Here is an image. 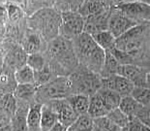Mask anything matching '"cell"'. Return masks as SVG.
Returning <instances> with one entry per match:
<instances>
[{
	"instance_id": "1",
	"label": "cell",
	"mask_w": 150,
	"mask_h": 131,
	"mask_svg": "<svg viewBox=\"0 0 150 131\" xmlns=\"http://www.w3.org/2000/svg\"><path fill=\"white\" fill-rule=\"evenodd\" d=\"M75 51L79 60L88 70L94 73L102 71L106 51L95 42L91 34L82 32L75 38Z\"/></svg>"
},
{
	"instance_id": "2",
	"label": "cell",
	"mask_w": 150,
	"mask_h": 131,
	"mask_svg": "<svg viewBox=\"0 0 150 131\" xmlns=\"http://www.w3.org/2000/svg\"><path fill=\"white\" fill-rule=\"evenodd\" d=\"M30 26L47 41L59 36L62 24V15L55 8H42L30 17Z\"/></svg>"
},
{
	"instance_id": "3",
	"label": "cell",
	"mask_w": 150,
	"mask_h": 131,
	"mask_svg": "<svg viewBox=\"0 0 150 131\" xmlns=\"http://www.w3.org/2000/svg\"><path fill=\"white\" fill-rule=\"evenodd\" d=\"M47 53L54 61L67 69L76 68L79 61L72 42L63 36H58L50 41Z\"/></svg>"
},
{
	"instance_id": "4",
	"label": "cell",
	"mask_w": 150,
	"mask_h": 131,
	"mask_svg": "<svg viewBox=\"0 0 150 131\" xmlns=\"http://www.w3.org/2000/svg\"><path fill=\"white\" fill-rule=\"evenodd\" d=\"M73 93H74V90H73L71 78L65 76L52 79L49 83L39 88L40 96L50 101L67 98Z\"/></svg>"
},
{
	"instance_id": "5",
	"label": "cell",
	"mask_w": 150,
	"mask_h": 131,
	"mask_svg": "<svg viewBox=\"0 0 150 131\" xmlns=\"http://www.w3.org/2000/svg\"><path fill=\"white\" fill-rule=\"evenodd\" d=\"M73 85L74 93H82L92 95L102 88V78L99 79L94 72L89 70L88 72L75 73L70 76Z\"/></svg>"
},
{
	"instance_id": "6",
	"label": "cell",
	"mask_w": 150,
	"mask_h": 131,
	"mask_svg": "<svg viewBox=\"0 0 150 131\" xmlns=\"http://www.w3.org/2000/svg\"><path fill=\"white\" fill-rule=\"evenodd\" d=\"M62 24L60 28L61 36L67 39H75L84 31L85 18L79 12L61 13Z\"/></svg>"
},
{
	"instance_id": "7",
	"label": "cell",
	"mask_w": 150,
	"mask_h": 131,
	"mask_svg": "<svg viewBox=\"0 0 150 131\" xmlns=\"http://www.w3.org/2000/svg\"><path fill=\"white\" fill-rule=\"evenodd\" d=\"M143 31H144V26L137 24L136 26H134L127 32L116 38L115 48L125 51L131 55L138 52L142 46Z\"/></svg>"
},
{
	"instance_id": "8",
	"label": "cell",
	"mask_w": 150,
	"mask_h": 131,
	"mask_svg": "<svg viewBox=\"0 0 150 131\" xmlns=\"http://www.w3.org/2000/svg\"><path fill=\"white\" fill-rule=\"evenodd\" d=\"M137 24L138 22L135 20L125 15L118 8L111 11L108 16V30L116 38L127 32Z\"/></svg>"
},
{
	"instance_id": "9",
	"label": "cell",
	"mask_w": 150,
	"mask_h": 131,
	"mask_svg": "<svg viewBox=\"0 0 150 131\" xmlns=\"http://www.w3.org/2000/svg\"><path fill=\"white\" fill-rule=\"evenodd\" d=\"M102 87L113 89L121 96H126V95H131L136 85L132 81L125 78L124 76L114 74L102 77Z\"/></svg>"
},
{
	"instance_id": "10",
	"label": "cell",
	"mask_w": 150,
	"mask_h": 131,
	"mask_svg": "<svg viewBox=\"0 0 150 131\" xmlns=\"http://www.w3.org/2000/svg\"><path fill=\"white\" fill-rule=\"evenodd\" d=\"M50 102H52L50 107L56 112L58 120L64 124L67 128H69V126L74 123L79 115L73 109L67 98L55 99V100H50Z\"/></svg>"
},
{
	"instance_id": "11",
	"label": "cell",
	"mask_w": 150,
	"mask_h": 131,
	"mask_svg": "<svg viewBox=\"0 0 150 131\" xmlns=\"http://www.w3.org/2000/svg\"><path fill=\"white\" fill-rule=\"evenodd\" d=\"M116 8H118L124 14L135 21L138 19L139 20L150 21V5L140 1V0L133 3L117 5Z\"/></svg>"
},
{
	"instance_id": "12",
	"label": "cell",
	"mask_w": 150,
	"mask_h": 131,
	"mask_svg": "<svg viewBox=\"0 0 150 131\" xmlns=\"http://www.w3.org/2000/svg\"><path fill=\"white\" fill-rule=\"evenodd\" d=\"M117 74L129 79L137 87L147 85V73H145L142 68L133 64V63L120 65Z\"/></svg>"
},
{
	"instance_id": "13",
	"label": "cell",
	"mask_w": 150,
	"mask_h": 131,
	"mask_svg": "<svg viewBox=\"0 0 150 131\" xmlns=\"http://www.w3.org/2000/svg\"><path fill=\"white\" fill-rule=\"evenodd\" d=\"M108 16H110V14L105 12L102 13V14L86 17L83 32L92 35L96 32H99V31L108 29Z\"/></svg>"
},
{
	"instance_id": "14",
	"label": "cell",
	"mask_w": 150,
	"mask_h": 131,
	"mask_svg": "<svg viewBox=\"0 0 150 131\" xmlns=\"http://www.w3.org/2000/svg\"><path fill=\"white\" fill-rule=\"evenodd\" d=\"M110 112V109L108 107L106 102L101 96L99 92H95L94 94L90 95V104H89L88 114L93 117H99L108 116Z\"/></svg>"
},
{
	"instance_id": "15",
	"label": "cell",
	"mask_w": 150,
	"mask_h": 131,
	"mask_svg": "<svg viewBox=\"0 0 150 131\" xmlns=\"http://www.w3.org/2000/svg\"><path fill=\"white\" fill-rule=\"evenodd\" d=\"M18 110L17 96L15 93L9 92V93L2 94L1 97V114H2V123L4 122L5 119H13L16 112Z\"/></svg>"
},
{
	"instance_id": "16",
	"label": "cell",
	"mask_w": 150,
	"mask_h": 131,
	"mask_svg": "<svg viewBox=\"0 0 150 131\" xmlns=\"http://www.w3.org/2000/svg\"><path fill=\"white\" fill-rule=\"evenodd\" d=\"M68 99L70 105L73 107L79 115L88 113L89 104H90V96L82 93H73L70 95Z\"/></svg>"
},
{
	"instance_id": "17",
	"label": "cell",
	"mask_w": 150,
	"mask_h": 131,
	"mask_svg": "<svg viewBox=\"0 0 150 131\" xmlns=\"http://www.w3.org/2000/svg\"><path fill=\"white\" fill-rule=\"evenodd\" d=\"M118 107L131 119V117L138 116V114L142 109L143 106L139 103L132 95H126V96H122Z\"/></svg>"
},
{
	"instance_id": "18",
	"label": "cell",
	"mask_w": 150,
	"mask_h": 131,
	"mask_svg": "<svg viewBox=\"0 0 150 131\" xmlns=\"http://www.w3.org/2000/svg\"><path fill=\"white\" fill-rule=\"evenodd\" d=\"M92 37L95 40V42L106 52H110L111 50L115 48L116 37L108 29L92 34Z\"/></svg>"
},
{
	"instance_id": "19",
	"label": "cell",
	"mask_w": 150,
	"mask_h": 131,
	"mask_svg": "<svg viewBox=\"0 0 150 131\" xmlns=\"http://www.w3.org/2000/svg\"><path fill=\"white\" fill-rule=\"evenodd\" d=\"M106 5L103 0H84L83 4L79 8V13L84 18L92 15H98L105 13Z\"/></svg>"
},
{
	"instance_id": "20",
	"label": "cell",
	"mask_w": 150,
	"mask_h": 131,
	"mask_svg": "<svg viewBox=\"0 0 150 131\" xmlns=\"http://www.w3.org/2000/svg\"><path fill=\"white\" fill-rule=\"evenodd\" d=\"M42 107L41 104L31 105L27 114V129L38 131L41 130V119H42Z\"/></svg>"
},
{
	"instance_id": "21",
	"label": "cell",
	"mask_w": 150,
	"mask_h": 131,
	"mask_svg": "<svg viewBox=\"0 0 150 131\" xmlns=\"http://www.w3.org/2000/svg\"><path fill=\"white\" fill-rule=\"evenodd\" d=\"M28 55L22 47L15 48L8 55V64L9 67L18 70L23 65L26 64Z\"/></svg>"
},
{
	"instance_id": "22",
	"label": "cell",
	"mask_w": 150,
	"mask_h": 131,
	"mask_svg": "<svg viewBox=\"0 0 150 131\" xmlns=\"http://www.w3.org/2000/svg\"><path fill=\"white\" fill-rule=\"evenodd\" d=\"M58 121V116L56 112L50 106L43 105L42 119H41V130H52L53 125Z\"/></svg>"
},
{
	"instance_id": "23",
	"label": "cell",
	"mask_w": 150,
	"mask_h": 131,
	"mask_svg": "<svg viewBox=\"0 0 150 131\" xmlns=\"http://www.w3.org/2000/svg\"><path fill=\"white\" fill-rule=\"evenodd\" d=\"M98 92L101 94V96L103 97V99L105 100V102H106V104L108 105V107L110 109V111L119 106L120 100H121V98H122V96L115 90L102 87L98 90Z\"/></svg>"
},
{
	"instance_id": "24",
	"label": "cell",
	"mask_w": 150,
	"mask_h": 131,
	"mask_svg": "<svg viewBox=\"0 0 150 131\" xmlns=\"http://www.w3.org/2000/svg\"><path fill=\"white\" fill-rule=\"evenodd\" d=\"M68 130L79 131V130H94V120L88 113L81 114L78 117L74 123L69 126Z\"/></svg>"
},
{
	"instance_id": "25",
	"label": "cell",
	"mask_w": 150,
	"mask_h": 131,
	"mask_svg": "<svg viewBox=\"0 0 150 131\" xmlns=\"http://www.w3.org/2000/svg\"><path fill=\"white\" fill-rule=\"evenodd\" d=\"M84 0H53V8L60 13L79 12Z\"/></svg>"
},
{
	"instance_id": "26",
	"label": "cell",
	"mask_w": 150,
	"mask_h": 131,
	"mask_svg": "<svg viewBox=\"0 0 150 131\" xmlns=\"http://www.w3.org/2000/svg\"><path fill=\"white\" fill-rule=\"evenodd\" d=\"M18 84H35V71L28 64H25L15 72Z\"/></svg>"
},
{
	"instance_id": "27",
	"label": "cell",
	"mask_w": 150,
	"mask_h": 131,
	"mask_svg": "<svg viewBox=\"0 0 150 131\" xmlns=\"http://www.w3.org/2000/svg\"><path fill=\"white\" fill-rule=\"evenodd\" d=\"M120 63L117 61L112 53L110 52H106V57H105V62L102 68V73H103V77H107L110 75L117 74L118 69L120 67Z\"/></svg>"
},
{
	"instance_id": "28",
	"label": "cell",
	"mask_w": 150,
	"mask_h": 131,
	"mask_svg": "<svg viewBox=\"0 0 150 131\" xmlns=\"http://www.w3.org/2000/svg\"><path fill=\"white\" fill-rule=\"evenodd\" d=\"M41 44H42L41 43V35L38 33H32L25 38L22 48L27 55H32V53H39Z\"/></svg>"
},
{
	"instance_id": "29",
	"label": "cell",
	"mask_w": 150,
	"mask_h": 131,
	"mask_svg": "<svg viewBox=\"0 0 150 131\" xmlns=\"http://www.w3.org/2000/svg\"><path fill=\"white\" fill-rule=\"evenodd\" d=\"M37 90V85L35 84H18L15 89V95L23 101L29 100L33 97Z\"/></svg>"
},
{
	"instance_id": "30",
	"label": "cell",
	"mask_w": 150,
	"mask_h": 131,
	"mask_svg": "<svg viewBox=\"0 0 150 131\" xmlns=\"http://www.w3.org/2000/svg\"><path fill=\"white\" fill-rule=\"evenodd\" d=\"M108 117H110L116 125H118L121 129H124V130H126L127 126H128V124L130 122V117L127 116L124 112L121 111L119 107L111 110L110 113L108 114Z\"/></svg>"
},
{
	"instance_id": "31",
	"label": "cell",
	"mask_w": 150,
	"mask_h": 131,
	"mask_svg": "<svg viewBox=\"0 0 150 131\" xmlns=\"http://www.w3.org/2000/svg\"><path fill=\"white\" fill-rule=\"evenodd\" d=\"M131 95L142 106L150 105V87H147V85L137 87L136 85Z\"/></svg>"
},
{
	"instance_id": "32",
	"label": "cell",
	"mask_w": 150,
	"mask_h": 131,
	"mask_svg": "<svg viewBox=\"0 0 150 131\" xmlns=\"http://www.w3.org/2000/svg\"><path fill=\"white\" fill-rule=\"evenodd\" d=\"M94 129L97 130H122L108 116L94 117Z\"/></svg>"
},
{
	"instance_id": "33",
	"label": "cell",
	"mask_w": 150,
	"mask_h": 131,
	"mask_svg": "<svg viewBox=\"0 0 150 131\" xmlns=\"http://www.w3.org/2000/svg\"><path fill=\"white\" fill-rule=\"evenodd\" d=\"M52 70L49 65H46L42 70L35 72V85H43L47 83H49L52 78Z\"/></svg>"
},
{
	"instance_id": "34",
	"label": "cell",
	"mask_w": 150,
	"mask_h": 131,
	"mask_svg": "<svg viewBox=\"0 0 150 131\" xmlns=\"http://www.w3.org/2000/svg\"><path fill=\"white\" fill-rule=\"evenodd\" d=\"M26 64L29 65L35 72L42 70L44 67L47 65L45 57L42 55H40L39 53H32V55H28Z\"/></svg>"
},
{
	"instance_id": "35",
	"label": "cell",
	"mask_w": 150,
	"mask_h": 131,
	"mask_svg": "<svg viewBox=\"0 0 150 131\" xmlns=\"http://www.w3.org/2000/svg\"><path fill=\"white\" fill-rule=\"evenodd\" d=\"M110 53L115 56V58L117 59V61L120 63L121 65L123 64H131L134 61V57L133 55L125 52V51L119 50L117 48H114L110 51Z\"/></svg>"
},
{
	"instance_id": "36",
	"label": "cell",
	"mask_w": 150,
	"mask_h": 131,
	"mask_svg": "<svg viewBox=\"0 0 150 131\" xmlns=\"http://www.w3.org/2000/svg\"><path fill=\"white\" fill-rule=\"evenodd\" d=\"M8 16L10 18V20L13 21H18L22 16V11L18 6L10 4L8 6Z\"/></svg>"
},
{
	"instance_id": "37",
	"label": "cell",
	"mask_w": 150,
	"mask_h": 131,
	"mask_svg": "<svg viewBox=\"0 0 150 131\" xmlns=\"http://www.w3.org/2000/svg\"><path fill=\"white\" fill-rule=\"evenodd\" d=\"M52 131H63V130H68V128L63 124L62 122H60V121L58 120L57 122L54 124L53 127L52 128Z\"/></svg>"
},
{
	"instance_id": "38",
	"label": "cell",
	"mask_w": 150,
	"mask_h": 131,
	"mask_svg": "<svg viewBox=\"0 0 150 131\" xmlns=\"http://www.w3.org/2000/svg\"><path fill=\"white\" fill-rule=\"evenodd\" d=\"M112 1L115 2L117 5H120V4H127V3H133L139 1V0H112Z\"/></svg>"
},
{
	"instance_id": "39",
	"label": "cell",
	"mask_w": 150,
	"mask_h": 131,
	"mask_svg": "<svg viewBox=\"0 0 150 131\" xmlns=\"http://www.w3.org/2000/svg\"><path fill=\"white\" fill-rule=\"evenodd\" d=\"M140 1L144 2V3H147L148 5H150V0H140Z\"/></svg>"
}]
</instances>
